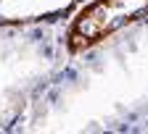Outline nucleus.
<instances>
[{"instance_id":"nucleus-2","label":"nucleus","mask_w":148,"mask_h":134,"mask_svg":"<svg viewBox=\"0 0 148 134\" xmlns=\"http://www.w3.org/2000/svg\"><path fill=\"white\" fill-rule=\"evenodd\" d=\"M85 0H0V26H32L74 13Z\"/></svg>"},{"instance_id":"nucleus-1","label":"nucleus","mask_w":148,"mask_h":134,"mask_svg":"<svg viewBox=\"0 0 148 134\" xmlns=\"http://www.w3.org/2000/svg\"><path fill=\"white\" fill-rule=\"evenodd\" d=\"M148 16V0H90L82 3L66 29L69 50L79 53L95 47L116 32L132 26Z\"/></svg>"}]
</instances>
